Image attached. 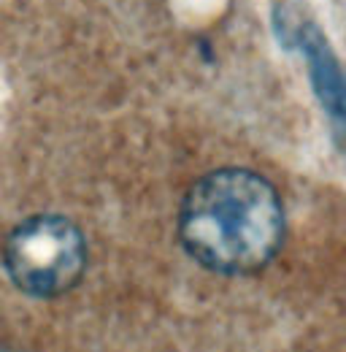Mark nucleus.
<instances>
[{
	"label": "nucleus",
	"mask_w": 346,
	"mask_h": 352,
	"mask_svg": "<svg viewBox=\"0 0 346 352\" xmlns=\"http://www.w3.org/2000/svg\"><path fill=\"white\" fill-rule=\"evenodd\" d=\"M178 239L198 263L216 274H252L270 263L284 241L281 198L257 171H211L184 195Z\"/></svg>",
	"instance_id": "obj_1"
},
{
	"label": "nucleus",
	"mask_w": 346,
	"mask_h": 352,
	"mask_svg": "<svg viewBox=\"0 0 346 352\" xmlns=\"http://www.w3.org/2000/svg\"><path fill=\"white\" fill-rule=\"evenodd\" d=\"M3 263L25 296L41 301L65 296L86 271L84 233L62 214L27 217L5 236Z\"/></svg>",
	"instance_id": "obj_2"
},
{
	"label": "nucleus",
	"mask_w": 346,
	"mask_h": 352,
	"mask_svg": "<svg viewBox=\"0 0 346 352\" xmlns=\"http://www.w3.org/2000/svg\"><path fill=\"white\" fill-rule=\"evenodd\" d=\"M301 52L308 65V79L319 106L330 117L338 135H346V74L330 41L316 25H303Z\"/></svg>",
	"instance_id": "obj_3"
}]
</instances>
